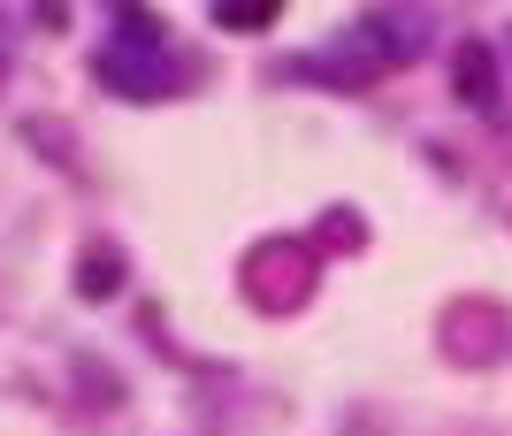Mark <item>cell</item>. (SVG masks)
<instances>
[{
    "instance_id": "cell-4",
    "label": "cell",
    "mask_w": 512,
    "mask_h": 436,
    "mask_svg": "<svg viewBox=\"0 0 512 436\" xmlns=\"http://www.w3.org/2000/svg\"><path fill=\"white\" fill-rule=\"evenodd\" d=\"M214 23H222V31H268L276 8H214Z\"/></svg>"
},
{
    "instance_id": "cell-2",
    "label": "cell",
    "mask_w": 512,
    "mask_h": 436,
    "mask_svg": "<svg viewBox=\"0 0 512 436\" xmlns=\"http://www.w3.org/2000/svg\"><path fill=\"white\" fill-rule=\"evenodd\" d=\"M451 85H459V100H474L482 115H497V54H490V46H459Z\"/></svg>"
},
{
    "instance_id": "cell-3",
    "label": "cell",
    "mask_w": 512,
    "mask_h": 436,
    "mask_svg": "<svg viewBox=\"0 0 512 436\" xmlns=\"http://www.w3.org/2000/svg\"><path fill=\"white\" fill-rule=\"evenodd\" d=\"M115 284H123V253H107V245H92L85 261H77V291H85V299H107Z\"/></svg>"
},
{
    "instance_id": "cell-1",
    "label": "cell",
    "mask_w": 512,
    "mask_h": 436,
    "mask_svg": "<svg viewBox=\"0 0 512 436\" xmlns=\"http://www.w3.org/2000/svg\"><path fill=\"white\" fill-rule=\"evenodd\" d=\"M100 85L123 92V100H161L176 85V62H169V31L146 16V8H115V31L100 46Z\"/></svg>"
}]
</instances>
